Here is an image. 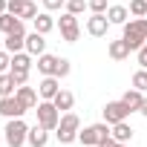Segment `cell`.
<instances>
[{
	"label": "cell",
	"mask_w": 147,
	"mask_h": 147,
	"mask_svg": "<svg viewBox=\"0 0 147 147\" xmlns=\"http://www.w3.org/2000/svg\"><path fill=\"white\" fill-rule=\"evenodd\" d=\"M121 29H124L121 38L127 40V46H130L133 52H138V49L147 43V18H133V20H127Z\"/></svg>",
	"instance_id": "1"
},
{
	"label": "cell",
	"mask_w": 147,
	"mask_h": 147,
	"mask_svg": "<svg viewBox=\"0 0 147 147\" xmlns=\"http://www.w3.org/2000/svg\"><path fill=\"white\" fill-rule=\"evenodd\" d=\"M78 133H81V118L72 113V110L63 113V115H61V124H58V130H55L58 141H61V144H72V141H78Z\"/></svg>",
	"instance_id": "2"
},
{
	"label": "cell",
	"mask_w": 147,
	"mask_h": 147,
	"mask_svg": "<svg viewBox=\"0 0 147 147\" xmlns=\"http://www.w3.org/2000/svg\"><path fill=\"white\" fill-rule=\"evenodd\" d=\"M26 136H29V124L23 118H6V127H3V138L9 147H23L26 144Z\"/></svg>",
	"instance_id": "3"
},
{
	"label": "cell",
	"mask_w": 147,
	"mask_h": 147,
	"mask_svg": "<svg viewBox=\"0 0 147 147\" xmlns=\"http://www.w3.org/2000/svg\"><path fill=\"white\" fill-rule=\"evenodd\" d=\"M35 115H38V124H40V127H46L49 133H55L63 113L55 107V101H40V104L35 107Z\"/></svg>",
	"instance_id": "4"
},
{
	"label": "cell",
	"mask_w": 147,
	"mask_h": 147,
	"mask_svg": "<svg viewBox=\"0 0 147 147\" xmlns=\"http://www.w3.org/2000/svg\"><path fill=\"white\" fill-rule=\"evenodd\" d=\"M113 133H110V124L107 121H98V124H87L81 133H78V141L84 144V147H98L104 138H110Z\"/></svg>",
	"instance_id": "5"
},
{
	"label": "cell",
	"mask_w": 147,
	"mask_h": 147,
	"mask_svg": "<svg viewBox=\"0 0 147 147\" xmlns=\"http://www.w3.org/2000/svg\"><path fill=\"white\" fill-rule=\"evenodd\" d=\"M58 29H61V38H63L66 43H78V38H81L78 15H69V12H63V15L58 18Z\"/></svg>",
	"instance_id": "6"
},
{
	"label": "cell",
	"mask_w": 147,
	"mask_h": 147,
	"mask_svg": "<svg viewBox=\"0 0 147 147\" xmlns=\"http://www.w3.org/2000/svg\"><path fill=\"white\" fill-rule=\"evenodd\" d=\"M101 113H104V121H107L110 127L118 124V121H127V118H130V107H127L121 98H118V101H107Z\"/></svg>",
	"instance_id": "7"
},
{
	"label": "cell",
	"mask_w": 147,
	"mask_h": 147,
	"mask_svg": "<svg viewBox=\"0 0 147 147\" xmlns=\"http://www.w3.org/2000/svg\"><path fill=\"white\" fill-rule=\"evenodd\" d=\"M12 15H18L20 20H35L38 18V6L32 3V0H9V9Z\"/></svg>",
	"instance_id": "8"
},
{
	"label": "cell",
	"mask_w": 147,
	"mask_h": 147,
	"mask_svg": "<svg viewBox=\"0 0 147 147\" xmlns=\"http://www.w3.org/2000/svg\"><path fill=\"white\" fill-rule=\"evenodd\" d=\"M23 113H29V110L18 101V95L0 98V115H3V118H23Z\"/></svg>",
	"instance_id": "9"
},
{
	"label": "cell",
	"mask_w": 147,
	"mask_h": 147,
	"mask_svg": "<svg viewBox=\"0 0 147 147\" xmlns=\"http://www.w3.org/2000/svg\"><path fill=\"white\" fill-rule=\"evenodd\" d=\"M58 92H61V78L43 75V78L38 81V95H40V101H52Z\"/></svg>",
	"instance_id": "10"
},
{
	"label": "cell",
	"mask_w": 147,
	"mask_h": 147,
	"mask_svg": "<svg viewBox=\"0 0 147 147\" xmlns=\"http://www.w3.org/2000/svg\"><path fill=\"white\" fill-rule=\"evenodd\" d=\"M110 26H113V23H110L107 15H95V12H92V15L87 18V32H90L92 38H104V35L110 32Z\"/></svg>",
	"instance_id": "11"
},
{
	"label": "cell",
	"mask_w": 147,
	"mask_h": 147,
	"mask_svg": "<svg viewBox=\"0 0 147 147\" xmlns=\"http://www.w3.org/2000/svg\"><path fill=\"white\" fill-rule=\"evenodd\" d=\"M3 49L6 52H23L26 49V29H18V32H9V35H3Z\"/></svg>",
	"instance_id": "12"
},
{
	"label": "cell",
	"mask_w": 147,
	"mask_h": 147,
	"mask_svg": "<svg viewBox=\"0 0 147 147\" xmlns=\"http://www.w3.org/2000/svg\"><path fill=\"white\" fill-rule=\"evenodd\" d=\"M26 52L35 55V58L43 55V52H46V35H40V32H35V29L26 32Z\"/></svg>",
	"instance_id": "13"
},
{
	"label": "cell",
	"mask_w": 147,
	"mask_h": 147,
	"mask_svg": "<svg viewBox=\"0 0 147 147\" xmlns=\"http://www.w3.org/2000/svg\"><path fill=\"white\" fill-rule=\"evenodd\" d=\"M15 95H18V101H20L26 110H35V107L40 104V95H38V90H35V87H26V84H23V87H18V90H15Z\"/></svg>",
	"instance_id": "14"
},
{
	"label": "cell",
	"mask_w": 147,
	"mask_h": 147,
	"mask_svg": "<svg viewBox=\"0 0 147 147\" xmlns=\"http://www.w3.org/2000/svg\"><path fill=\"white\" fill-rule=\"evenodd\" d=\"M58 63H61L58 55H49V52L38 55V72H40V75H55L58 78Z\"/></svg>",
	"instance_id": "15"
},
{
	"label": "cell",
	"mask_w": 147,
	"mask_h": 147,
	"mask_svg": "<svg viewBox=\"0 0 147 147\" xmlns=\"http://www.w3.org/2000/svg\"><path fill=\"white\" fill-rule=\"evenodd\" d=\"M18 29H26V20H20V18L12 15V12H3V15H0V35H9V32H18Z\"/></svg>",
	"instance_id": "16"
},
{
	"label": "cell",
	"mask_w": 147,
	"mask_h": 147,
	"mask_svg": "<svg viewBox=\"0 0 147 147\" xmlns=\"http://www.w3.org/2000/svg\"><path fill=\"white\" fill-rule=\"evenodd\" d=\"M26 144H29V147H46V144H49V130H46V127H40V124L29 127Z\"/></svg>",
	"instance_id": "17"
},
{
	"label": "cell",
	"mask_w": 147,
	"mask_h": 147,
	"mask_svg": "<svg viewBox=\"0 0 147 147\" xmlns=\"http://www.w3.org/2000/svg\"><path fill=\"white\" fill-rule=\"evenodd\" d=\"M55 26H58V20H55L49 12H38V18L32 20V29H35V32H40V35H49Z\"/></svg>",
	"instance_id": "18"
},
{
	"label": "cell",
	"mask_w": 147,
	"mask_h": 147,
	"mask_svg": "<svg viewBox=\"0 0 147 147\" xmlns=\"http://www.w3.org/2000/svg\"><path fill=\"white\" fill-rule=\"evenodd\" d=\"M107 52H110V58H113V61H127L133 49L127 46V40H124V38H118V40H110Z\"/></svg>",
	"instance_id": "19"
},
{
	"label": "cell",
	"mask_w": 147,
	"mask_h": 147,
	"mask_svg": "<svg viewBox=\"0 0 147 147\" xmlns=\"http://www.w3.org/2000/svg\"><path fill=\"white\" fill-rule=\"evenodd\" d=\"M107 18H110V23H113V26H124V23L130 20V9H127V6H121V3H115V6H110V9H107Z\"/></svg>",
	"instance_id": "20"
},
{
	"label": "cell",
	"mask_w": 147,
	"mask_h": 147,
	"mask_svg": "<svg viewBox=\"0 0 147 147\" xmlns=\"http://www.w3.org/2000/svg\"><path fill=\"white\" fill-rule=\"evenodd\" d=\"M110 133H113V138H115L118 144H130V138H133V127H130V121H118V124H113Z\"/></svg>",
	"instance_id": "21"
},
{
	"label": "cell",
	"mask_w": 147,
	"mask_h": 147,
	"mask_svg": "<svg viewBox=\"0 0 147 147\" xmlns=\"http://www.w3.org/2000/svg\"><path fill=\"white\" fill-rule=\"evenodd\" d=\"M121 101L130 107V113H138V107H141V101H144V92H141V90H136V87H130V90L121 95Z\"/></svg>",
	"instance_id": "22"
},
{
	"label": "cell",
	"mask_w": 147,
	"mask_h": 147,
	"mask_svg": "<svg viewBox=\"0 0 147 147\" xmlns=\"http://www.w3.org/2000/svg\"><path fill=\"white\" fill-rule=\"evenodd\" d=\"M52 101H55V107H58L61 113H69L72 107H75V95H72L69 90H61V92H58Z\"/></svg>",
	"instance_id": "23"
},
{
	"label": "cell",
	"mask_w": 147,
	"mask_h": 147,
	"mask_svg": "<svg viewBox=\"0 0 147 147\" xmlns=\"http://www.w3.org/2000/svg\"><path fill=\"white\" fill-rule=\"evenodd\" d=\"M32 63H35V55H29L26 49L12 55V69H26V72H29V69H32Z\"/></svg>",
	"instance_id": "24"
},
{
	"label": "cell",
	"mask_w": 147,
	"mask_h": 147,
	"mask_svg": "<svg viewBox=\"0 0 147 147\" xmlns=\"http://www.w3.org/2000/svg\"><path fill=\"white\" fill-rule=\"evenodd\" d=\"M15 81H12V75L9 72H0V98H6V95H15Z\"/></svg>",
	"instance_id": "25"
},
{
	"label": "cell",
	"mask_w": 147,
	"mask_h": 147,
	"mask_svg": "<svg viewBox=\"0 0 147 147\" xmlns=\"http://www.w3.org/2000/svg\"><path fill=\"white\" fill-rule=\"evenodd\" d=\"M130 15L133 18H147V0H130Z\"/></svg>",
	"instance_id": "26"
},
{
	"label": "cell",
	"mask_w": 147,
	"mask_h": 147,
	"mask_svg": "<svg viewBox=\"0 0 147 147\" xmlns=\"http://www.w3.org/2000/svg\"><path fill=\"white\" fill-rule=\"evenodd\" d=\"M84 9H90L87 0H66V6H63V12H69V15H81Z\"/></svg>",
	"instance_id": "27"
},
{
	"label": "cell",
	"mask_w": 147,
	"mask_h": 147,
	"mask_svg": "<svg viewBox=\"0 0 147 147\" xmlns=\"http://www.w3.org/2000/svg\"><path fill=\"white\" fill-rule=\"evenodd\" d=\"M133 87H136V90H141V92H147V69L133 72Z\"/></svg>",
	"instance_id": "28"
},
{
	"label": "cell",
	"mask_w": 147,
	"mask_h": 147,
	"mask_svg": "<svg viewBox=\"0 0 147 147\" xmlns=\"http://www.w3.org/2000/svg\"><path fill=\"white\" fill-rule=\"evenodd\" d=\"M9 75H12L15 87H23V84L29 81V72H26V69H9Z\"/></svg>",
	"instance_id": "29"
},
{
	"label": "cell",
	"mask_w": 147,
	"mask_h": 147,
	"mask_svg": "<svg viewBox=\"0 0 147 147\" xmlns=\"http://www.w3.org/2000/svg\"><path fill=\"white\" fill-rule=\"evenodd\" d=\"M87 3H90V12H95V15H107V9H110L107 0H87Z\"/></svg>",
	"instance_id": "30"
},
{
	"label": "cell",
	"mask_w": 147,
	"mask_h": 147,
	"mask_svg": "<svg viewBox=\"0 0 147 147\" xmlns=\"http://www.w3.org/2000/svg\"><path fill=\"white\" fill-rule=\"evenodd\" d=\"M12 69V52L0 49V72H9Z\"/></svg>",
	"instance_id": "31"
},
{
	"label": "cell",
	"mask_w": 147,
	"mask_h": 147,
	"mask_svg": "<svg viewBox=\"0 0 147 147\" xmlns=\"http://www.w3.org/2000/svg\"><path fill=\"white\" fill-rule=\"evenodd\" d=\"M66 6V0H43V9L46 12H61Z\"/></svg>",
	"instance_id": "32"
},
{
	"label": "cell",
	"mask_w": 147,
	"mask_h": 147,
	"mask_svg": "<svg viewBox=\"0 0 147 147\" xmlns=\"http://www.w3.org/2000/svg\"><path fill=\"white\" fill-rule=\"evenodd\" d=\"M69 72H72V63H69L66 58H61V63H58V78H66Z\"/></svg>",
	"instance_id": "33"
},
{
	"label": "cell",
	"mask_w": 147,
	"mask_h": 147,
	"mask_svg": "<svg viewBox=\"0 0 147 147\" xmlns=\"http://www.w3.org/2000/svg\"><path fill=\"white\" fill-rule=\"evenodd\" d=\"M136 61H138V66H141V69H147V43L136 52Z\"/></svg>",
	"instance_id": "34"
},
{
	"label": "cell",
	"mask_w": 147,
	"mask_h": 147,
	"mask_svg": "<svg viewBox=\"0 0 147 147\" xmlns=\"http://www.w3.org/2000/svg\"><path fill=\"white\" fill-rule=\"evenodd\" d=\"M98 147H118V141H115V138H113V136H110V138H104V141H101V144H98Z\"/></svg>",
	"instance_id": "35"
},
{
	"label": "cell",
	"mask_w": 147,
	"mask_h": 147,
	"mask_svg": "<svg viewBox=\"0 0 147 147\" xmlns=\"http://www.w3.org/2000/svg\"><path fill=\"white\" fill-rule=\"evenodd\" d=\"M138 113L147 118V92H144V101H141V107H138Z\"/></svg>",
	"instance_id": "36"
},
{
	"label": "cell",
	"mask_w": 147,
	"mask_h": 147,
	"mask_svg": "<svg viewBox=\"0 0 147 147\" xmlns=\"http://www.w3.org/2000/svg\"><path fill=\"white\" fill-rule=\"evenodd\" d=\"M6 9H9V0H0V15H3Z\"/></svg>",
	"instance_id": "37"
},
{
	"label": "cell",
	"mask_w": 147,
	"mask_h": 147,
	"mask_svg": "<svg viewBox=\"0 0 147 147\" xmlns=\"http://www.w3.org/2000/svg\"><path fill=\"white\" fill-rule=\"evenodd\" d=\"M0 49H3V38H0Z\"/></svg>",
	"instance_id": "38"
},
{
	"label": "cell",
	"mask_w": 147,
	"mask_h": 147,
	"mask_svg": "<svg viewBox=\"0 0 147 147\" xmlns=\"http://www.w3.org/2000/svg\"><path fill=\"white\" fill-rule=\"evenodd\" d=\"M118 147H130V144H118Z\"/></svg>",
	"instance_id": "39"
}]
</instances>
